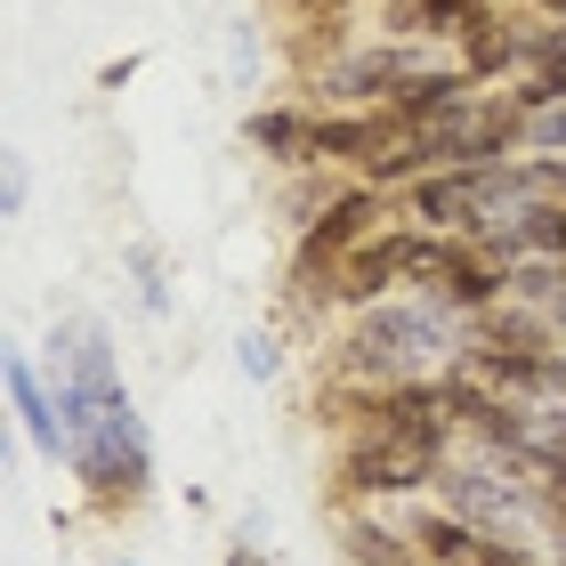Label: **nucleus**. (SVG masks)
<instances>
[{"instance_id": "f257e3e1", "label": "nucleus", "mask_w": 566, "mask_h": 566, "mask_svg": "<svg viewBox=\"0 0 566 566\" xmlns=\"http://www.w3.org/2000/svg\"><path fill=\"white\" fill-rule=\"evenodd\" d=\"M461 356V316L437 292H397L380 307H356L348 340H340V373L348 389H397V380H437Z\"/></svg>"}, {"instance_id": "f03ea898", "label": "nucleus", "mask_w": 566, "mask_h": 566, "mask_svg": "<svg viewBox=\"0 0 566 566\" xmlns=\"http://www.w3.org/2000/svg\"><path fill=\"white\" fill-rule=\"evenodd\" d=\"M437 510H453L485 534H510V543H551V485H534L510 453H485V446L453 453L437 470Z\"/></svg>"}, {"instance_id": "7ed1b4c3", "label": "nucleus", "mask_w": 566, "mask_h": 566, "mask_svg": "<svg viewBox=\"0 0 566 566\" xmlns=\"http://www.w3.org/2000/svg\"><path fill=\"white\" fill-rule=\"evenodd\" d=\"M453 421L437 429H348L340 446V485L356 502H397V494H421L437 485V470L453 461Z\"/></svg>"}, {"instance_id": "20e7f679", "label": "nucleus", "mask_w": 566, "mask_h": 566, "mask_svg": "<svg viewBox=\"0 0 566 566\" xmlns=\"http://www.w3.org/2000/svg\"><path fill=\"white\" fill-rule=\"evenodd\" d=\"M73 478H82L90 510H106V518H122V510H138L154 494V446H146V421L138 405H122V413L73 429Z\"/></svg>"}, {"instance_id": "39448f33", "label": "nucleus", "mask_w": 566, "mask_h": 566, "mask_svg": "<svg viewBox=\"0 0 566 566\" xmlns=\"http://www.w3.org/2000/svg\"><path fill=\"white\" fill-rule=\"evenodd\" d=\"M437 170H494V163H518L526 154V114L510 90H478L470 106H453L437 130H421Z\"/></svg>"}, {"instance_id": "423d86ee", "label": "nucleus", "mask_w": 566, "mask_h": 566, "mask_svg": "<svg viewBox=\"0 0 566 566\" xmlns=\"http://www.w3.org/2000/svg\"><path fill=\"white\" fill-rule=\"evenodd\" d=\"M413 65H429L421 41H365V49L324 57L316 73H307V90H316L324 106H389V90H397Z\"/></svg>"}, {"instance_id": "0eeeda50", "label": "nucleus", "mask_w": 566, "mask_h": 566, "mask_svg": "<svg viewBox=\"0 0 566 566\" xmlns=\"http://www.w3.org/2000/svg\"><path fill=\"white\" fill-rule=\"evenodd\" d=\"M405 211L413 227H446V235H478L485 219H494V202H485V178L478 170H429L405 187Z\"/></svg>"}, {"instance_id": "6e6552de", "label": "nucleus", "mask_w": 566, "mask_h": 566, "mask_svg": "<svg viewBox=\"0 0 566 566\" xmlns=\"http://www.w3.org/2000/svg\"><path fill=\"white\" fill-rule=\"evenodd\" d=\"M9 405H17L24 437H33L49 461H65V453H73V429H65V413H57V389H49V373H41L24 348H9Z\"/></svg>"}, {"instance_id": "1a4fd4ad", "label": "nucleus", "mask_w": 566, "mask_h": 566, "mask_svg": "<svg viewBox=\"0 0 566 566\" xmlns=\"http://www.w3.org/2000/svg\"><path fill=\"white\" fill-rule=\"evenodd\" d=\"M243 138H251V154H268V163H283V170H316V106H307V97L251 106Z\"/></svg>"}, {"instance_id": "9d476101", "label": "nucleus", "mask_w": 566, "mask_h": 566, "mask_svg": "<svg viewBox=\"0 0 566 566\" xmlns=\"http://www.w3.org/2000/svg\"><path fill=\"white\" fill-rule=\"evenodd\" d=\"M485 17H494V0H405L389 33H397V41H453V49H461Z\"/></svg>"}, {"instance_id": "9b49d317", "label": "nucleus", "mask_w": 566, "mask_h": 566, "mask_svg": "<svg viewBox=\"0 0 566 566\" xmlns=\"http://www.w3.org/2000/svg\"><path fill=\"white\" fill-rule=\"evenodd\" d=\"M340 551L356 566H421L413 534H397L389 518H373V510H348V518H340Z\"/></svg>"}, {"instance_id": "f8f14e48", "label": "nucleus", "mask_w": 566, "mask_h": 566, "mask_svg": "<svg viewBox=\"0 0 566 566\" xmlns=\"http://www.w3.org/2000/svg\"><path fill=\"white\" fill-rule=\"evenodd\" d=\"M453 65H470L478 82H494V73H518V65H526V33H518V24H510V17L494 9V17H485L470 41H461V57H453Z\"/></svg>"}, {"instance_id": "ddd939ff", "label": "nucleus", "mask_w": 566, "mask_h": 566, "mask_svg": "<svg viewBox=\"0 0 566 566\" xmlns=\"http://www.w3.org/2000/svg\"><path fill=\"white\" fill-rule=\"evenodd\" d=\"M518 251L526 260H566V202H518Z\"/></svg>"}, {"instance_id": "4468645a", "label": "nucleus", "mask_w": 566, "mask_h": 566, "mask_svg": "<svg viewBox=\"0 0 566 566\" xmlns=\"http://www.w3.org/2000/svg\"><path fill=\"white\" fill-rule=\"evenodd\" d=\"M235 365H243L251 380H275V365H283V356H275V340H268V332H243V340H235Z\"/></svg>"}, {"instance_id": "2eb2a0df", "label": "nucleus", "mask_w": 566, "mask_h": 566, "mask_svg": "<svg viewBox=\"0 0 566 566\" xmlns=\"http://www.w3.org/2000/svg\"><path fill=\"white\" fill-rule=\"evenodd\" d=\"M130 268H138V300H146V307H163V275H154V251H138Z\"/></svg>"}, {"instance_id": "dca6fc26", "label": "nucleus", "mask_w": 566, "mask_h": 566, "mask_svg": "<svg viewBox=\"0 0 566 566\" xmlns=\"http://www.w3.org/2000/svg\"><path fill=\"white\" fill-rule=\"evenodd\" d=\"M0 211H9V219L24 211V170H17V163H9V170H0Z\"/></svg>"}, {"instance_id": "f3484780", "label": "nucleus", "mask_w": 566, "mask_h": 566, "mask_svg": "<svg viewBox=\"0 0 566 566\" xmlns=\"http://www.w3.org/2000/svg\"><path fill=\"white\" fill-rule=\"evenodd\" d=\"M518 9H534V17H566V0H518Z\"/></svg>"}, {"instance_id": "a211bd4d", "label": "nucleus", "mask_w": 566, "mask_h": 566, "mask_svg": "<svg viewBox=\"0 0 566 566\" xmlns=\"http://www.w3.org/2000/svg\"><path fill=\"white\" fill-rule=\"evenodd\" d=\"M227 566H268V558H260V551H243V543H235V551H227Z\"/></svg>"}, {"instance_id": "6ab92c4d", "label": "nucleus", "mask_w": 566, "mask_h": 566, "mask_svg": "<svg viewBox=\"0 0 566 566\" xmlns=\"http://www.w3.org/2000/svg\"><path fill=\"white\" fill-rule=\"evenodd\" d=\"M558 405H566V340H558Z\"/></svg>"}, {"instance_id": "aec40b11", "label": "nucleus", "mask_w": 566, "mask_h": 566, "mask_svg": "<svg viewBox=\"0 0 566 566\" xmlns=\"http://www.w3.org/2000/svg\"><path fill=\"white\" fill-rule=\"evenodd\" d=\"M397 9H405V0H397Z\"/></svg>"}, {"instance_id": "412c9836", "label": "nucleus", "mask_w": 566, "mask_h": 566, "mask_svg": "<svg viewBox=\"0 0 566 566\" xmlns=\"http://www.w3.org/2000/svg\"><path fill=\"white\" fill-rule=\"evenodd\" d=\"M122 566H130V558H122Z\"/></svg>"}]
</instances>
